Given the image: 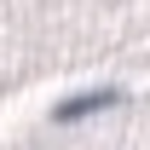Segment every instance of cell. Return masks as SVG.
I'll list each match as a JSON object with an SVG mask.
<instances>
[{
	"label": "cell",
	"mask_w": 150,
	"mask_h": 150,
	"mask_svg": "<svg viewBox=\"0 0 150 150\" xmlns=\"http://www.w3.org/2000/svg\"><path fill=\"white\" fill-rule=\"evenodd\" d=\"M110 104H121V93L115 87H93V93H75L58 104V121H75V115H98V110H110Z\"/></svg>",
	"instance_id": "cell-1"
}]
</instances>
